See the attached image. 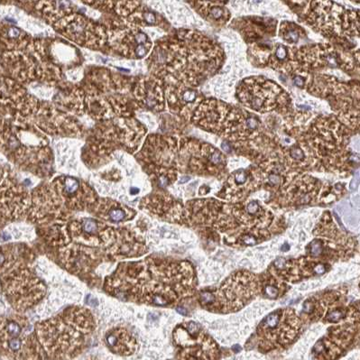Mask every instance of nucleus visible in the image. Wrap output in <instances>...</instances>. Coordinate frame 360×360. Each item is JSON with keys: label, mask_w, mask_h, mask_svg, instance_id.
<instances>
[{"label": "nucleus", "mask_w": 360, "mask_h": 360, "mask_svg": "<svg viewBox=\"0 0 360 360\" xmlns=\"http://www.w3.org/2000/svg\"><path fill=\"white\" fill-rule=\"evenodd\" d=\"M301 29L293 23L283 22L281 24L280 34L284 41L289 43H296L301 38Z\"/></svg>", "instance_id": "nucleus-16"}, {"label": "nucleus", "mask_w": 360, "mask_h": 360, "mask_svg": "<svg viewBox=\"0 0 360 360\" xmlns=\"http://www.w3.org/2000/svg\"><path fill=\"white\" fill-rule=\"evenodd\" d=\"M302 329V320L292 308L276 310L258 325L256 335L259 349L267 351L292 343Z\"/></svg>", "instance_id": "nucleus-4"}, {"label": "nucleus", "mask_w": 360, "mask_h": 360, "mask_svg": "<svg viewBox=\"0 0 360 360\" xmlns=\"http://www.w3.org/2000/svg\"><path fill=\"white\" fill-rule=\"evenodd\" d=\"M240 102L257 112L284 111L290 105V97L276 83L263 77L245 80L237 90Z\"/></svg>", "instance_id": "nucleus-5"}, {"label": "nucleus", "mask_w": 360, "mask_h": 360, "mask_svg": "<svg viewBox=\"0 0 360 360\" xmlns=\"http://www.w3.org/2000/svg\"><path fill=\"white\" fill-rule=\"evenodd\" d=\"M260 293V277L247 271H238L218 289L200 292L199 301L202 308L210 311L234 312L241 310Z\"/></svg>", "instance_id": "nucleus-3"}, {"label": "nucleus", "mask_w": 360, "mask_h": 360, "mask_svg": "<svg viewBox=\"0 0 360 360\" xmlns=\"http://www.w3.org/2000/svg\"><path fill=\"white\" fill-rule=\"evenodd\" d=\"M104 289L124 301L174 307L195 293V271L187 261L150 256L119 264L106 278Z\"/></svg>", "instance_id": "nucleus-1"}, {"label": "nucleus", "mask_w": 360, "mask_h": 360, "mask_svg": "<svg viewBox=\"0 0 360 360\" xmlns=\"http://www.w3.org/2000/svg\"><path fill=\"white\" fill-rule=\"evenodd\" d=\"M190 180V177H188V176H186V177H183V178H181L180 179V183H183V182H186V181H188V180Z\"/></svg>", "instance_id": "nucleus-23"}, {"label": "nucleus", "mask_w": 360, "mask_h": 360, "mask_svg": "<svg viewBox=\"0 0 360 360\" xmlns=\"http://www.w3.org/2000/svg\"><path fill=\"white\" fill-rule=\"evenodd\" d=\"M288 158L290 159V163H293L296 166H299L306 161V152L299 145H292L289 148Z\"/></svg>", "instance_id": "nucleus-17"}, {"label": "nucleus", "mask_w": 360, "mask_h": 360, "mask_svg": "<svg viewBox=\"0 0 360 360\" xmlns=\"http://www.w3.org/2000/svg\"><path fill=\"white\" fill-rule=\"evenodd\" d=\"M191 157L189 166L194 174L217 175L222 174L226 165L225 156L216 148L206 143H189Z\"/></svg>", "instance_id": "nucleus-9"}, {"label": "nucleus", "mask_w": 360, "mask_h": 360, "mask_svg": "<svg viewBox=\"0 0 360 360\" xmlns=\"http://www.w3.org/2000/svg\"><path fill=\"white\" fill-rule=\"evenodd\" d=\"M293 82H294V84H295L296 86H298V87H303V85H304V80H303V78L301 77V76H296V77H294Z\"/></svg>", "instance_id": "nucleus-20"}, {"label": "nucleus", "mask_w": 360, "mask_h": 360, "mask_svg": "<svg viewBox=\"0 0 360 360\" xmlns=\"http://www.w3.org/2000/svg\"><path fill=\"white\" fill-rule=\"evenodd\" d=\"M95 209L97 217L104 218L113 223H119L127 219L133 218L135 212L133 209L116 202L103 200L101 203H97Z\"/></svg>", "instance_id": "nucleus-13"}, {"label": "nucleus", "mask_w": 360, "mask_h": 360, "mask_svg": "<svg viewBox=\"0 0 360 360\" xmlns=\"http://www.w3.org/2000/svg\"><path fill=\"white\" fill-rule=\"evenodd\" d=\"M281 249H282V251H288V250L290 249V247H289L287 244H284V245L282 247V248H281Z\"/></svg>", "instance_id": "nucleus-22"}, {"label": "nucleus", "mask_w": 360, "mask_h": 360, "mask_svg": "<svg viewBox=\"0 0 360 360\" xmlns=\"http://www.w3.org/2000/svg\"><path fill=\"white\" fill-rule=\"evenodd\" d=\"M280 189L278 202L281 206L302 205L317 200L320 183L308 175L295 174L294 179L286 180Z\"/></svg>", "instance_id": "nucleus-7"}, {"label": "nucleus", "mask_w": 360, "mask_h": 360, "mask_svg": "<svg viewBox=\"0 0 360 360\" xmlns=\"http://www.w3.org/2000/svg\"><path fill=\"white\" fill-rule=\"evenodd\" d=\"M107 348L115 354L129 356L137 348L135 336L126 328L117 327L108 331L105 338Z\"/></svg>", "instance_id": "nucleus-12"}, {"label": "nucleus", "mask_w": 360, "mask_h": 360, "mask_svg": "<svg viewBox=\"0 0 360 360\" xmlns=\"http://www.w3.org/2000/svg\"><path fill=\"white\" fill-rule=\"evenodd\" d=\"M140 207L162 219L182 224L183 207L169 196L155 195L147 197L141 202Z\"/></svg>", "instance_id": "nucleus-11"}, {"label": "nucleus", "mask_w": 360, "mask_h": 360, "mask_svg": "<svg viewBox=\"0 0 360 360\" xmlns=\"http://www.w3.org/2000/svg\"><path fill=\"white\" fill-rule=\"evenodd\" d=\"M199 5V12L209 21L225 23L229 18V12L223 7V2H196Z\"/></svg>", "instance_id": "nucleus-15"}, {"label": "nucleus", "mask_w": 360, "mask_h": 360, "mask_svg": "<svg viewBox=\"0 0 360 360\" xmlns=\"http://www.w3.org/2000/svg\"><path fill=\"white\" fill-rule=\"evenodd\" d=\"M261 279V293L264 297L269 299H277L286 291V284L284 281L275 275L273 272H268L266 274L260 276Z\"/></svg>", "instance_id": "nucleus-14"}, {"label": "nucleus", "mask_w": 360, "mask_h": 360, "mask_svg": "<svg viewBox=\"0 0 360 360\" xmlns=\"http://www.w3.org/2000/svg\"><path fill=\"white\" fill-rule=\"evenodd\" d=\"M144 18L145 20L148 23V24H155L156 21V17L155 15V14L151 13V12H146L144 14Z\"/></svg>", "instance_id": "nucleus-19"}, {"label": "nucleus", "mask_w": 360, "mask_h": 360, "mask_svg": "<svg viewBox=\"0 0 360 360\" xmlns=\"http://www.w3.org/2000/svg\"><path fill=\"white\" fill-rule=\"evenodd\" d=\"M274 57H275V62H283L285 61L288 57H289V49L288 47L284 46V45H279L276 49H275V53H274Z\"/></svg>", "instance_id": "nucleus-18"}, {"label": "nucleus", "mask_w": 360, "mask_h": 360, "mask_svg": "<svg viewBox=\"0 0 360 360\" xmlns=\"http://www.w3.org/2000/svg\"><path fill=\"white\" fill-rule=\"evenodd\" d=\"M94 329L92 314L79 306L38 322L34 333L43 359L62 360L76 356Z\"/></svg>", "instance_id": "nucleus-2"}, {"label": "nucleus", "mask_w": 360, "mask_h": 360, "mask_svg": "<svg viewBox=\"0 0 360 360\" xmlns=\"http://www.w3.org/2000/svg\"><path fill=\"white\" fill-rule=\"evenodd\" d=\"M263 179L264 177L260 170L255 168L249 170L240 169L229 176L218 196L234 203L238 202L256 188L259 187L263 182Z\"/></svg>", "instance_id": "nucleus-8"}, {"label": "nucleus", "mask_w": 360, "mask_h": 360, "mask_svg": "<svg viewBox=\"0 0 360 360\" xmlns=\"http://www.w3.org/2000/svg\"><path fill=\"white\" fill-rule=\"evenodd\" d=\"M347 297L340 291L331 290L321 292L305 301L302 307V319L309 321L322 320L330 310L345 305Z\"/></svg>", "instance_id": "nucleus-10"}, {"label": "nucleus", "mask_w": 360, "mask_h": 360, "mask_svg": "<svg viewBox=\"0 0 360 360\" xmlns=\"http://www.w3.org/2000/svg\"><path fill=\"white\" fill-rule=\"evenodd\" d=\"M173 336L175 344L181 349L180 360H212L218 354L217 344L194 321L178 325Z\"/></svg>", "instance_id": "nucleus-6"}, {"label": "nucleus", "mask_w": 360, "mask_h": 360, "mask_svg": "<svg viewBox=\"0 0 360 360\" xmlns=\"http://www.w3.org/2000/svg\"><path fill=\"white\" fill-rule=\"evenodd\" d=\"M221 147H222V149H223L225 152H227V153L231 152V145H230L228 143H227V142H223Z\"/></svg>", "instance_id": "nucleus-21"}]
</instances>
